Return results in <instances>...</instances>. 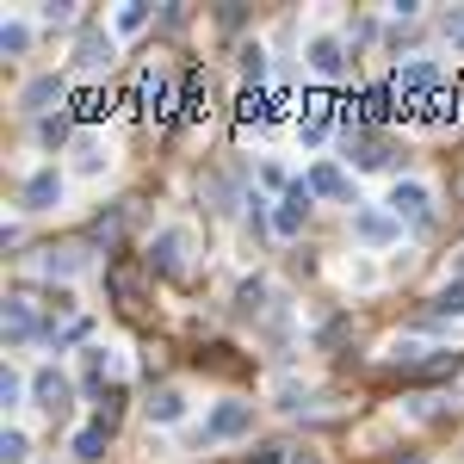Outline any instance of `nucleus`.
Returning a JSON list of instances; mask_svg holds the SVG:
<instances>
[{"label":"nucleus","instance_id":"f257e3e1","mask_svg":"<svg viewBox=\"0 0 464 464\" xmlns=\"http://www.w3.org/2000/svg\"><path fill=\"white\" fill-rule=\"evenodd\" d=\"M384 205H390V217H396V224H427V211H434V192H427V180H396Z\"/></svg>","mask_w":464,"mask_h":464},{"label":"nucleus","instance_id":"f03ea898","mask_svg":"<svg viewBox=\"0 0 464 464\" xmlns=\"http://www.w3.org/2000/svg\"><path fill=\"white\" fill-rule=\"evenodd\" d=\"M62 192H69V180H62L56 167H31V174H25V211H56Z\"/></svg>","mask_w":464,"mask_h":464},{"label":"nucleus","instance_id":"7ed1b4c3","mask_svg":"<svg viewBox=\"0 0 464 464\" xmlns=\"http://www.w3.org/2000/svg\"><path fill=\"white\" fill-rule=\"evenodd\" d=\"M304 217H310V186L297 180L285 199H279V211H273V235L279 241H291V235H304Z\"/></svg>","mask_w":464,"mask_h":464},{"label":"nucleus","instance_id":"20e7f679","mask_svg":"<svg viewBox=\"0 0 464 464\" xmlns=\"http://www.w3.org/2000/svg\"><path fill=\"white\" fill-rule=\"evenodd\" d=\"M254 427V403H217L211 409V421H205V440H235V434H248Z\"/></svg>","mask_w":464,"mask_h":464},{"label":"nucleus","instance_id":"39448f33","mask_svg":"<svg viewBox=\"0 0 464 464\" xmlns=\"http://www.w3.org/2000/svg\"><path fill=\"white\" fill-rule=\"evenodd\" d=\"M353 235H359L365 248H390V241L403 235V224H396L390 211H353Z\"/></svg>","mask_w":464,"mask_h":464},{"label":"nucleus","instance_id":"423d86ee","mask_svg":"<svg viewBox=\"0 0 464 464\" xmlns=\"http://www.w3.org/2000/svg\"><path fill=\"white\" fill-rule=\"evenodd\" d=\"M31 403H37V409H50V415H62V409H69V378L44 365V371L31 378Z\"/></svg>","mask_w":464,"mask_h":464},{"label":"nucleus","instance_id":"0eeeda50","mask_svg":"<svg viewBox=\"0 0 464 464\" xmlns=\"http://www.w3.org/2000/svg\"><path fill=\"white\" fill-rule=\"evenodd\" d=\"M37 273L44 279H81L87 273V254L81 248H50V254H37Z\"/></svg>","mask_w":464,"mask_h":464},{"label":"nucleus","instance_id":"6e6552de","mask_svg":"<svg viewBox=\"0 0 464 464\" xmlns=\"http://www.w3.org/2000/svg\"><path fill=\"white\" fill-rule=\"evenodd\" d=\"M62 75H37V81H25V94H19V112H50V100H62Z\"/></svg>","mask_w":464,"mask_h":464},{"label":"nucleus","instance_id":"1a4fd4ad","mask_svg":"<svg viewBox=\"0 0 464 464\" xmlns=\"http://www.w3.org/2000/svg\"><path fill=\"white\" fill-rule=\"evenodd\" d=\"M180 248H186V230H161L149 241V266L155 273H180Z\"/></svg>","mask_w":464,"mask_h":464},{"label":"nucleus","instance_id":"9d476101","mask_svg":"<svg viewBox=\"0 0 464 464\" xmlns=\"http://www.w3.org/2000/svg\"><path fill=\"white\" fill-rule=\"evenodd\" d=\"M106 62H112V37L87 25V31H81V44H75V69H106Z\"/></svg>","mask_w":464,"mask_h":464},{"label":"nucleus","instance_id":"9b49d317","mask_svg":"<svg viewBox=\"0 0 464 464\" xmlns=\"http://www.w3.org/2000/svg\"><path fill=\"white\" fill-rule=\"evenodd\" d=\"M310 69L329 75V81L347 75V50H341V37H316V44H310Z\"/></svg>","mask_w":464,"mask_h":464},{"label":"nucleus","instance_id":"f8f14e48","mask_svg":"<svg viewBox=\"0 0 464 464\" xmlns=\"http://www.w3.org/2000/svg\"><path fill=\"white\" fill-rule=\"evenodd\" d=\"M6 341H37V316H31V297H6Z\"/></svg>","mask_w":464,"mask_h":464},{"label":"nucleus","instance_id":"ddd939ff","mask_svg":"<svg viewBox=\"0 0 464 464\" xmlns=\"http://www.w3.org/2000/svg\"><path fill=\"white\" fill-rule=\"evenodd\" d=\"M106 446H112V427H106V421H87V427L75 434V459H87V464L106 459Z\"/></svg>","mask_w":464,"mask_h":464},{"label":"nucleus","instance_id":"4468645a","mask_svg":"<svg viewBox=\"0 0 464 464\" xmlns=\"http://www.w3.org/2000/svg\"><path fill=\"white\" fill-rule=\"evenodd\" d=\"M304 186H310V192H322V199H347V174H341L335 161H316Z\"/></svg>","mask_w":464,"mask_h":464},{"label":"nucleus","instance_id":"2eb2a0df","mask_svg":"<svg viewBox=\"0 0 464 464\" xmlns=\"http://www.w3.org/2000/svg\"><path fill=\"white\" fill-rule=\"evenodd\" d=\"M149 421H155V427L186 421V396H180V390H155V396H149Z\"/></svg>","mask_w":464,"mask_h":464},{"label":"nucleus","instance_id":"dca6fc26","mask_svg":"<svg viewBox=\"0 0 464 464\" xmlns=\"http://www.w3.org/2000/svg\"><path fill=\"white\" fill-rule=\"evenodd\" d=\"M396 87H403V94H434V87H440V69H434V62H409V69L396 75Z\"/></svg>","mask_w":464,"mask_h":464},{"label":"nucleus","instance_id":"f3484780","mask_svg":"<svg viewBox=\"0 0 464 464\" xmlns=\"http://www.w3.org/2000/svg\"><path fill=\"white\" fill-rule=\"evenodd\" d=\"M106 161H112V155H106L100 136H81V142H75V174H106Z\"/></svg>","mask_w":464,"mask_h":464},{"label":"nucleus","instance_id":"a211bd4d","mask_svg":"<svg viewBox=\"0 0 464 464\" xmlns=\"http://www.w3.org/2000/svg\"><path fill=\"white\" fill-rule=\"evenodd\" d=\"M0 50H6V56H25V50H31V25H25V19H6V25H0Z\"/></svg>","mask_w":464,"mask_h":464},{"label":"nucleus","instance_id":"6ab92c4d","mask_svg":"<svg viewBox=\"0 0 464 464\" xmlns=\"http://www.w3.org/2000/svg\"><path fill=\"white\" fill-rule=\"evenodd\" d=\"M241 75H248V87L260 94V81H266V50H260V44H248V50H241Z\"/></svg>","mask_w":464,"mask_h":464},{"label":"nucleus","instance_id":"aec40b11","mask_svg":"<svg viewBox=\"0 0 464 464\" xmlns=\"http://www.w3.org/2000/svg\"><path fill=\"white\" fill-rule=\"evenodd\" d=\"M25 390H31V384L6 365V371H0V403H6V409H19V403H25Z\"/></svg>","mask_w":464,"mask_h":464},{"label":"nucleus","instance_id":"412c9836","mask_svg":"<svg viewBox=\"0 0 464 464\" xmlns=\"http://www.w3.org/2000/svg\"><path fill=\"white\" fill-rule=\"evenodd\" d=\"M118 31H124V37H130V31H142V25H149V6H142V0H130V6H118V19H112Z\"/></svg>","mask_w":464,"mask_h":464},{"label":"nucleus","instance_id":"4be33fe9","mask_svg":"<svg viewBox=\"0 0 464 464\" xmlns=\"http://www.w3.org/2000/svg\"><path fill=\"white\" fill-rule=\"evenodd\" d=\"M37 142H44V149H62V142H69V118L62 112L44 118V124H37Z\"/></svg>","mask_w":464,"mask_h":464},{"label":"nucleus","instance_id":"5701e85b","mask_svg":"<svg viewBox=\"0 0 464 464\" xmlns=\"http://www.w3.org/2000/svg\"><path fill=\"white\" fill-rule=\"evenodd\" d=\"M434 310H440V316H464V285H446Z\"/></svg>","mask_w":464,"mask_h":464},{"label":"nucleus","instance_id":"b1692460","mask_svg":"<svg viewBox=\"0 0 464 464\" xmlns=\"http://www.w3.org/2000/svg\"><path fill=\"white\" fill-rule=\"evenodd\" d=\"M0 452H6V464H25V434H19V427H6V440H0Z\"/></svg>","mask_w":464,"mask_h":464},{"label":"nucleus","instance_id":"393cba45","mask_svg":"<svg viewBox=\"0 0 464 464\" xmlns=\"http://www.w3.org/2000/svg\"><path fill=\"white\" fill-rule=\"evenodd\" d=\"M248 464H285V446H254Z\"/></svg>","mask_w":464,"mask_h":464},{"label":"nucleus","instance_id":"a878e982","mask_svg":"<svg viewBox=\"0 0 464 464\" xmlns=\"http://www.w3.org/2000/svg\"><path fill=\"white\" fill-rule=\"evenodd\" d=\"M409 464H421V459H409Z\"/></svg>","mask_w":464,"mask_h":464}]
</instances>
